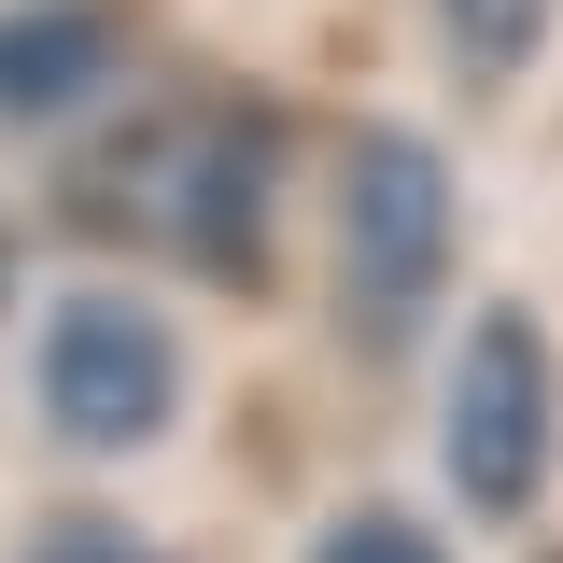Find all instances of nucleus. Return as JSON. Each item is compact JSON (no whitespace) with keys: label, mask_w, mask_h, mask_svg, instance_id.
<instances>
[{"label":"nucleus","mask_w":563,"mask_h":563,"mask_svg":"<svg viewBox=\"0 0 563 563\" xmlns=\"http://www.w3.org/2000/svg\"><path fill=\"white\" fill-rule=\"evenodd\" d=\"M437 282H451V169H437V141L366 128L339 155V296L366 339H395Z\"/></svg>","instance_id":"nucleus-1"},{"label":"nucleus","mask_w":563,"mask_h":563,"mask_svg":"<svg viewBox=\"0 0 563 563\" xmlns=\"http://www.w3.org/2000/svg\"><path fill=\"white\" fill-rule=\"evenodd\" d=\"M169 409H184V352L141 296H70L43 324V422L70 451H141L169 437Z\"/></svg>","instance_id":"nucleus-2"},{"label":"nucleus","mask_w":563,"mask_h":563,"mask_svg":"<svg viewBox=\"0 0 563 563\" xmlns=\"http://www.w3.org/2000/svg\"><path fill=\"white\" fill-rule=\"evenodd\" d=\"M536 479H550V339L536 310H479L451 366V493L479 521H521Z\"/></svg>","instance_id":"nucleus-3"},{"label":"nucleus","mask_w":563,"mask_h":563,"mask_svg":"<svg viewBox=\"0 0 563 563\" xmlns=\"http://www.w3.org/2000/svg\"><path fill=\"white\" fill-rule=\"evenodd\" d=\"M268 113H211L184 155H169V240L198 254L211 282H268Z\"/></svg>","instance_id":"nucleus-4"},{"label":"nucleus","mask_w":563,"mask_h":563,"mask_svg":"<svg viewBox=\"0 0 563 563\" xmlns=\"http://www.w3.org/2000/svg\"><path fill=\"white\" fill-rule=\"evenodd\" d=\"M99 70H113V14H99V0H29V14H0V113H14V128L70 113Z\"/></svg>","instance_id":"nucleus-5"},{"label":"nucleus","mask_w":563,"mask_h":563,"mask_svg":"<svg viewBox=\"0 0 563 563\" xmlns=\"http://www.w3.org/2000/svg\"><path fill=\"white\" fill-rule=\"evenodd\" d=\"M437 29H451V57L479 70V85H507V70L536 57V29H550V0H437Z\"/></svg>","instance_id":"nucleus-6"},{"label":"nucleus","mask_w":563,"mask_h":563,"mask_svg":"<svg viewBox=\"0 0 563 563\" xmlns=\"http://www.w3.org/2000/svg\"><path fill=\"white\" fill-rule=\"evenodd\" d=\"M310 563H451V550L422 536L409 507H352V521H324V536H310Z\"/></svg>","instance_id":"nucleus-7"},{"label":"nucleus","mask_w":563,"mask_h":563,"mask_svg":"<svg viewBox=\"0 0 563 563\" xmlns=\"http://www.w3.org/2000/svg\"><path fill=\"white\" fill-rule=\"evenodd\" d=\"M29 563H155V550H141L128 521H57V536H43Z\"/></svg>","instance_id":"nucleus-8"},{"label":"nucleus","mask_w":563,"mask_h":563,"mask_svg":"<svg viewBox=\"0 0 563 563\" xmlns=\"http://www.w3.org/2000/svg\"><path fill=\"white\" fill-rule=\"evenodd\" d=\"M0 296H14V240H0Z\"/></svg>","instance_id":"nucleus-9"}]
</instances>
